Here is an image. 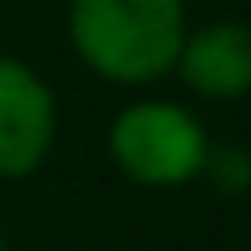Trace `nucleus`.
I'll return each mask as SVG.
<instances>
[{
    "label": "nucleus",
    "instance_id": "39448f33",
    "mask_svg": "<svg viewBox=\"0 0 251 251\" xmlns=\"http://www.w3.org/2000/svg\"><path fill=\"white\" fill-rule=\"evenodd\" d=\"M205 172L219 191H247L251 186V153L237 149V144H224V149H209L205 153Z\"/></svg>",
    "mask_w": 251,
    "mask_h": 251
},
{
    "label": "nucleus",
    "instance_id": "20e7f679",
    "mask_svg": "<svg viewBox=\"0 0 251 251\" xmlns=\"http://www.w3.org/2000/svg\"><path fill=\"white\" fill-rule=\"evenodd\" d=\"M181 79L214 102L251 93V28L247 24H209L181 42L177 56Z\"/></svg>",
    "mask_w": 251,
    "mask_h": 251
},
{
    "label": "nucleus",
    "instance_id": "7ed1b4c3",
    "mask_svg": "<svg viewBox=\"0 0 251 251\" xmlns=\"http://www.w3.org/2000/svg\"><path fill=\"white\" fill-rule=\"evenodd\" d=\"M56 140V98L28 65L0 56V177L42 168Z\"/></svg>",
    "mask_w": 251,
    "mask_h": 251
},
{
    "label": "nucleus",
    "instance_id": "423d86ee",
    "mask_svg": "<svg viewBox=\"0 0 251 251\" xmlns=\"http://www.w3.org/2000/svg\"><path fill=\"white\" fill-rule=\"evenodd\" d=\"M0 251H5V237H0Z\"/></svg>",
    "mask_w": 251,
    "mask_h": 251
},
{
    "label": "nucleus",
    "instance_id": "f03ea898",
    "mask_svg": "<svg viewBox=\"0 0 251 251\" xmlns=\"http://www.w3.org/2000/svg\"><path fill=\"white\" fill-rule=\"evenodd\" d=\"M112 158L140 186H181L200 177L209 140L200 121L177 102H130L112 121Z\"/></svg>",
    "mask_w": 251,
    "mask_h": 251
},
{
    "label": "nucleus",
    "instance_id": "f257e3e1",
    "mask_svg": "<svg viewBox=\"0 0 251 251\" xmlns=\"http://www.w3.org/2000/svg\"><path fill=\"white\" fill-rule=\"evenodd\" d=\"M70 42L112 84H153L186 42L181 0H70Z\"/></svg>",
    "mask_w": 251,
    "mask_h": 251
}]
</instances>
